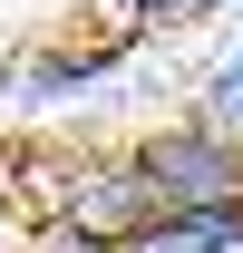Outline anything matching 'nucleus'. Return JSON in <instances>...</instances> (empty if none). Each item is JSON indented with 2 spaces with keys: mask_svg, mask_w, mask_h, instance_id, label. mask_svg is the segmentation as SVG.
<instances>
[{
  "mask_svg": "<svg viewBox=\"0 0 243 253\" xmlns=\"http://www.w3.org/2000/svg\"><path fill=\"white\" fill-rule=\"evenodd\" d=\"M136 49L146 39H49V49H20V59L0 68V117H88V107H107V97L126 88V68H136Z\"/></svg>",
  "mask_w": 243,
  "mask_h": 253,
  "instance_id": "f257e3e1",
  "label": "nucleus"
},
{
  "mask_svg": "<svg viewBox=\"0 0 243 253\" xmlns=\"http://www.w3.org/2000/svg\"><path fill=\"white\" fill-rule=\"evenodd\" d=\"M126 175L146 195V214H204V205H243V146L204 136L195 117H165L126 146Z\"/></svg>",
  "mask_w": 243,
  "mask_h": 253,
  "instance_id": "f03ea898",
  "label": "nucleus"
},
{
  "mask_svg": "<svg viewBox=\"0 0 243 253\" xmlns=\"http://www.w3.org/2000/svg\"><path fill=\"white\" fill-rule=\"evenodd\" d=\"M59 224H78L88 244H107L117 253L136 224H146V195H136V175H126V156H88V166H68V185H59V205H49Z\"/></svg>",
  "mask_w": 243,
  "mask_h": 253,
  "instance_id": "7ed1b4c3",
  "label": "nucleus"
},
{
  "mask_svg": "<svg viewBox=\"0 0 243 253\" xmlns=\"http://www.w3.org/2000/svg\"><path fill=\"white\" fill-rule=\"evenodd\" d=\"M117 253H243V205H204V214H146Z\"/></svg>",
  "mask_w": 243,
  "mask_h": 253,
  "instance_id": "20e7f679",
  "label": "nucleus"
},
{
  "mask_svg": "<svg viewBox=\"0 0 243 253\" xmlns=\"http://www.w3.org/2000/svg\"><path fill=\"white\" fill-rule=\"evenodd\" d=\"M185 117L204 126V136H224V146H243V30L204 59V78H195V107H185Z\"/></svg>",
  "mask_w": 243,
  "mask_h": 253,
  "instance_id": "39448f33",
  "label": "nucleus"
},
{
  "mask_svg": "<svg viewBox=\"0 0 243 253\" xmlns=\"http://www.w3.org/2000/svg\"><path fill=\"white\" fill-rule=\"evenodd\" d=\"M126 39H156V30H185V0H97Z\"/></svg>",
  "mask_w": 243,
  "mask_h": 253,
  "instance_id": "423d86ee",
  "label": "nucleus"
},
{
  "mask_svg": "<svg viewBox=\"0 0 243 253\" xmlns=\"http://www.w3.org/2000/svg\"><path fill=\"white\" fill-rule=\"evenodd\" d=\"M30 253H107V244H88V234L59 224V214H39V224H30Z\"/></svg>",
  "mask_w": 243,
  "mask_h": 253,
  "instance_id": "0eeeda50",
  "label": "nucleus"
},
{
  "mask_svg": "<svg viewBox=\"0 0 243 253\" xmlns=\"http://www.w3.org/2000/svg\"><path fill=\"white\" fill-rule=\"evenodd\" d=\"M185 20H243V0H185Z\"/></svg>",
  "mask_w": 243,
  "mask_h": 253,
  "instance_id": "6e6552de",
  "label": "nucleus"
}]
</instances>
